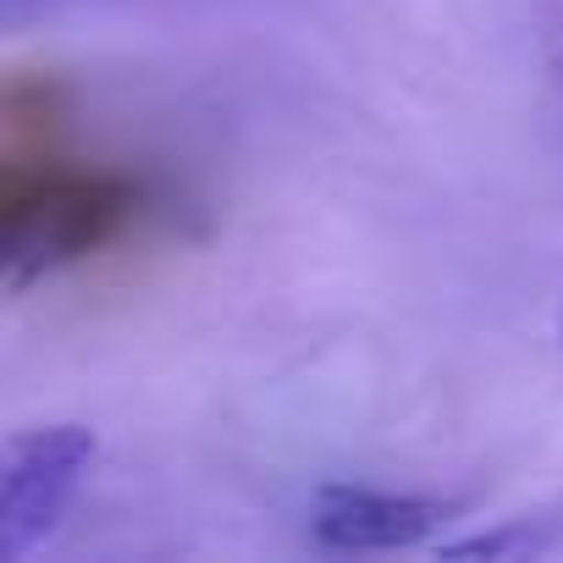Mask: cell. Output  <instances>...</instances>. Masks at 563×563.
<instances>
[{"label": "cell", "instance_id": "cell-1", "mask_svg": "<svg viewBox=\"0 0 563 563\" xmlns=\"http://www.w3.org/2000/svg\"><path fill=\"white\" fill-rule=\"evenodd\" d=\"M139 210V183L117 172H51L7 194L0 227V288L23 294L40 276L111 243Z\"/></svg>", "mask_w": 563, "mask_h": 563}, {"label": "cell", "instance_id": "cell-2", "mask_svg": "<svg viewBox=\"0 0 563 563\" xmlns=\"http://www.w3.org/2000/svg\"><path fill=\"white\" fill-rule=\"evenodd\" d=\"M95 459L100 437L84 420L29 426L0 442V552L12 563H29L56 541Z\"/></svg>", "mask_w": 563, "mask_h": 563}, {"label": "cell", "instance_id": "cell-3", "mask_svg": "<svg viewBox=\"0 0 563 563\" xmlns=\"http://www.w3.org/2000/svg\"><path fill=\"white\" fill-rule=\"evenodd\" d=\"M464 508L448 497L387 492L365 481H327L310 497V536L332 552H409L426 547Z\"/></svg>", "mask_w": 563, "mask_h": 563}, {"label": "cell", "instance_id": "cell-4", "mask_svg": "<svg viewBox=\"0 0 563 563\" xmlns=\"http://www.w3.org/2000/svg\"><path fill=\"white\" fill-rule=\"evenodd\" d=\"M547 536L530 519H508L503 530H481V536H459V541H437L442 558H530L541 552Z\"/></svg>", "mask_w": 563, "mask_h": 563}, {"label": "cell", "instance_id": "cell-5", "mask_svg": "<svg viewBox=\"0 0 563 563\" xmlns=\"http://www.w3.org/2000/svg\"><path fill=\"white\" fill-rule=\"evenodd\" d=\"M558 338H563V305H558Z\"/></svg>", "mask_w": 563, "mask_h": 563}]
</instances>
